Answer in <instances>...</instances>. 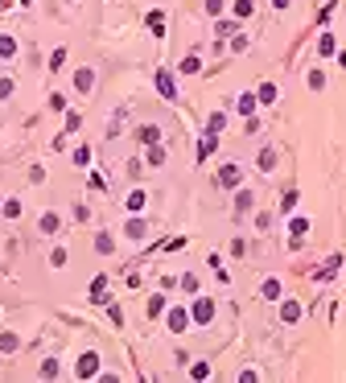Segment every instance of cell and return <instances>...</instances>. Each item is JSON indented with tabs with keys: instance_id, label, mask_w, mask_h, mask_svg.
Segmentation results:
<instances>
[{
	"instance_id": "25",
	"label": "cell",
	"mask_w": 346,
	"mask_h": 383,
	"mask_svg": "<svg viewBox=\"0 0 346 383\" xmlns=\"http://www.w3.org/2000/svg\"><path fill=\"white\" fill-rule=\"evenodd\" d=\"M293 206H297V189H289V194L280 198V210H293Z\"/></svg>"
},
{
	"instance_id": "6",
	"label": "cell",
	"mask_w": 346,
	"mask_h": 383,
	"mask_svg": "<svg viewBox=\"0 0 346 383\" xmlns=\"http://www.w3.org/2000/svg\"><path fill=\"white\" fill-rule=\"evenodd\" d=\"M297 317H301V305H297V301H285V305H280V322H289V326H293Z\"/></svg>"
},
{
	"instance_id": "7",
	"label": "cell",
	"mask_w": 346,
	"mask_h": 383,
	"mask_svg": "<svg viewBox=\"0 0 346 383\" xmlns=\"http://www.w3.org/2000/svg\"><path fill=\"white\" fill-rule=\"evenodd\" d=\"M218 181L223 185H239V165H223L218 169Z\"/></svg>"
},
{
	"instance_id": "30",
	"label": "cell",
	"mask_w": 346,
	"mask_h": 383,
	"mask_svg": "<svg viewBox=\"0 0 346 383\" xmlns=\"http://www.w3.org/2000/svg\"><path fill=\"white\" fill-rule=\"evenodd\" d=\"M91 161V148H74V165H87Z\"/></svg>"
},
{
	"instance_id": "17",
	"label": "cell",
	"mask_w": 346,
	"mask_h": 383,
	"mask_svg": "<svg viewBox=\"0 0 346 383\" xmlns=\"http://www.w3.org/2000/svg\"><path fill=\"white\" fill-rule=\"evenodd\" d=\"M144 198H148L144 189H132V194H128V210H140V206H144Z\"/></svg>"
},
{
	"instance_id": "9",
	"label": "cell",
	"mask_w": 346,
	"mask_h": 383,
	"mask_svg": "<svg viewBox=\"0 0 346 383\" xmlns=\"http://www.w3.org/2000/svg\"><path fill=\"white\" fill-rule=\"evenodd\" d=\"M124 231H128V239H144V235H148L144 218H132V222H128V227H124Z\"/></svg>"
},
{
	"instance_id": "32",
	"label": "cell",
	"mask_w": 346,
	"mask_h": 383,
	"mask_svg": "<svg viewBox=\"0 0 346 383\" xmlns=\"http://www.w3.org/2000/svg\"><path fill=\"white\" fill-rule=\"evenodd\" d=\"M42 375H46V379H54V375H58V363H54V359H46V367H42Z\"/></svg>"
},
{
	"instance_id": "36",
	"label": "cell",
	"mask_w": 346,
	"mask_h": 383,
	"mask_svg": "<svg viewBox=\"0 0 346 383\" xmlns=\"http://www.w3.org/2000/svg\"><path fill=\"white\" fill-rule=\"evenodd\" d=\"M0 9H5V5H0Z\"/></svg>"
},
{
	"instance_id": "21",
	"label": "cell",
	"mask_w": 346,
	"mask_h": 383,
	"mask_svg": "<svg viewBox=\"0 0 346 383\" xmlns=\"http://www.w3.org/2000/svg\"><path fill=\"white\" fill-rule=\"evenodd\" d=\"M289 231H293V239H301V235L309 231V222H305V218H293V222H289Z\"/></svg>"
},
{
	"instance_id": "34",
	"label": "cell",
	"mask_w": 346,
	"mask_h": 383,
	"mask_svg": "<svg viewBox=\"0 0 346 383\" xmlns=\"http://www.w3.org/2000/svg\"><path fill=\"white\" fill-rule=\"evenodd\" d=\"M206 13H214V17H218V13H223V0H206Z\"/></svg>"
},
{
	"instance_id": "35",
	"label": "cell",
	"mask_w": 346,
	"mask_h": 383,
	"mask_svg": "<svg viewBox=\"0 0 346 383\" xmlns=\"http://www.w3.org/2000/svg\"><path fill=\"white\" fill-rule=\"evenodd\" d=\"M272 5H276V9H285V5H289V0H272Z\"/></svg>"
},
{
	"instance_id": "29",
	"label": "cell",
	"mask_w": 346,
	"mask_h": 383,
	"mask_svg": "<svg viewBox=\"0 0 346 383\" xmlns=\"http://www.w3.org/2000/svg\"><path fill=\"white\" fill-rule=\"evenodd\" d=\"M62 62H66V50H54V58H50V66H54V70H62Z\"/></svg>"
},
{
	"instance_id": "18",
	"label": "cell",
	"mask_w": 346,
	"mask_h": 383,
	"mask_svg": "<svg viewBox=\"0 0 346 383\" xmlns=\"http://www.w3.org/2000/svg\"><path fill=\"white\" fill-rule=\"evenodd\" d=\"M148 165H165V148H161V144L148 148Z\"/></svg>"
},
{
	"instance_id": "13",
	"label": "cell",
	"mask_w": 346,
	"mask_h": 383,
	"mask_svg": "<svg viewBox=\"0 0 346 383\" xmlns=\"http://www.w3.org/2000/svg\"><path fill=\"white\" fill-rule=\"evenodd\" d=\"M243 116H251V111H256V95H239V103H235Z\"/></svg>"
},
{
	"instance_id": "12",
	"label": "cell",
	"mask_w": 346,
	"mask_h": 383,
	"mask_svg": "<svg viewBox=\"0 0 346 383\" xmlns=\"http://www.w3.org/2000/svg\"><path fill=\"white\" fill-rule=\"evenodd\" d=\"M198 70H202V62H198V54H190V58L181 62V74H198Z\"/></svg>"
},
{
	"instance_id": "28",
	"label": "cell",
	"mask_w": 346,
	"mask_h": 383,
	"mask_svg": "<svg viewBox=\"0 0 346 383\" xmlns=\"http://www.w3.org/2000/svg\"><path fill=\"white\" fill-rule=\"evenodd\" d=\"M235 206H239V210H247V206H251V194H247V189H239V194H235Z\"/></svg>"
},
{
	"instance_id": "10",
	"label": "cell",
	"mask_w": 346,
	"mask_h": 383,
	"mask_svg": "<svg viewBox=\"0 0 346 383\" xmlns=\"http://www.w3.org/2000/svg\"><path fill=\"white\" fill-rule=\"evenodd\" d=\"M140 140H144V144H157V140H161V128H157V124H144V128H140Z\"/></svg>"
},
{
	"instance_id": "26",
	"label": "cell",
	"mask_w": 346,
	"mask_h": 383,
	"mask_svg": "<svg viewBox=\"0 0 346 383\" xmlns=\"http://www.w3.org/2000/svg\"><path fill=\"white\" fill-rule=\"evenodd\" d=\"M161 309H165V297H152V301H148V317H157Z\"/></svg>"
},
{
	"instance_id": "23",
	"label": "cell",
	"mask_w": 346,
	"mask_h": 383,
	"mask_svg": "<svg viewBox=\"0 0 346 383\" xmlns=\"http://www.w3.org/2000/svg\"><path fill=\"white\" fill-rule=\"evenodd\" d=\"M251 9H256L251 0H235V17H251Z\"/></svg>"
},
{
	"instance_id": "31",
	"label": "cell",
	"mask_w": 346,
	"mask_h": 383,
	"mask_svg": "<svg viewBox=\"0 0 346 383\" xmlns=\"http://www.w3.org/2000/svg\"><path fill=\"white\" fill-rule=\"evenodd\" d=\"M318 50H322V54H334V37H330V33H326V37H322V42H318Z\"/></svg>"
},
{
	"instance_id": "27",
	"label": "cell",
	"mask_w": 346,
	"mask_h": 383,
	"mask_svg": "<svg viewBox=\"0 0 346 383\" xmlns=\"http://www.w3.org/2000/svg\"><path fill=\"white\" fill-rule=\"evenodd\" d=\"M0 350H17V334H0Z\"/></svg>"
},
{
	"instance_id": "1",
	"label": "cell",
	"mask_w": 346,
	"mask_h": 383,
	"mask_svg": "<svg viewBox=\"0 0 346 383\" xmlns=\"http://www.w3.org/2000/svg\"><path fill=\"white\" fill-rule=\"evenodd\" d=\"M91 375H99V355H83L79 359V379H91Z\"/></svg>"
},
{
	"instance_id": "5",
	"label": "cell",
	"mask_w": 346,
	"mask_h": 383,
	"mask_svg": "<svg viewBox=\"0 0 346 383\" xmlns=\"http://www.w3.org/2000/svg\"><path fill=\"white\" fill-rule=\"evenodd\" d=\"M74 87H79V91H91V87H95V70H91V66H83V70L74 74Z\"/></svg>"
},
{
	"instance_id": "16",
	"label": "cell",
	"mask_w": 346,
	"mask_h": 383,
	"mask_svg": "<svg viewBox=\"0 0 346 383\" xmlns=\"http://www.w3.org/2000/svg\"><path fill=\"white\" fill-rule=\"evenodd\" d=\"M260 169H264V173H268V169H276V152H272V148H264V152H260Z\"/></svg>"
},
{
	"instance_id": "24",
	"label": "cell",
	"mask_w": 346,
	"mask_h": 383,
	"mask_svg": "<svg viewBox=\"0 0 346 383\" xmlns=\"http://www.w3.org/2000/svg\"><path fill=\"white\" fill-rule=\"evenodd\" d=\"M309 87H313V91H322V87H326V74H322V70H313V74H309Z\"/></svg>"
},
{
	"instance_id": "14",
	"label": "cell",
	"mask_w": 346,
	"mask_h": 383,
	"mask_svg": "<svg viewBox=\"0 0 346 383\" xmlns=\"http://www.w3.org/2000/svg\"><path fill=\"white\" fill-rule=\"evenodd\" d=\"M256 99H260V103H276V87H272V83H264Z\"/></svg>"
},
{
	"instance_id": "8",
	"label": "cell",
	"mask_w": 346,
	"mask_h": 383,
	"mask_svg": "<svg viewBox=\"0 0 346 383\" xmlns=\"http://www.w3.org/2000/svg\"><path fill=\"white\" fill-rule=\"evenodd\" d=\"M214 144H218V132H206V136H202V144H198V161L214 152Z\"/></svg>"
},
{
	"instance_id": "33",
	"label": "cell",
	"mask_w": 346,
	"mask_h": 383,
	"mask_svg": "<svg viewBox=\"0 0 346 383\" xmlns=\"http://www.w3.org/2000/svg\"><path fill=\"white\" fill-rule=\"evenodd\" d=\"M13 95V79H0V99H9Z\"/></svg>"
},
{
	"instance_id": "22",
	"label": "cell",
	"mask_w": 346,
	"mask_h": 383,
	"mask_svg": "<svg viewBox=\"0 0 346 383\" xmlns=\"http://www.w3.org/2000/svg\"><path fill=\"white\" fill-rule=\"evenodd\" d=\"M264 297H268V301L280 297V280H264Z\"/></svg>"
},
{
	"instance_id": "3",
	"label": "cell",
	"mask_w": 346,
	"mask_h": 383,
	"mask_svg": "<svg viewBox=\"0 0 346 383\" xmlns=\"http://www.w3.org/2000/svg\"><path fill=\"white\" fill-rule=\"evenodd\" d=\"M157 91H161V99H177V87H173V79L165 70H157Z\"/></svg>"
},
{
	"instance_id": "4",
	"label": "cell",
	"mask_w": 346,
	"mask_h": 383,
	"mask_svg": "<svg viewBox=\"0 0 346 383\" xmlns=\"http://www.w3.org/2000/svg\"><path fill=\"white\" fill-rule=\"evenodd\" d=\"M185 326H190V313H185V309H173V313H169V330H173V334H181Z\"/></svg>"
},
{
	"instance_id": "2",
	"label": "cell",
	"mask_w": 346,
	"mask_h": 383,
	"mask_svg": "<svg viewBox=\"0 0 346 383\" xmlns=\"http://www.w3.org/2000/svg\"><path fill=\"white\" fill-rule=\"evenodd\" d=\"M190 317H194L198 326H206L210 317H214V305H210V301H194V309H190Z\"/></svg>"
},
{
	"instance_id": "19",
	"label": "cell",
	"mask_w": 346,
	"mask_h": 383,
	"mask_svg": "<svg viewBox=\"0 0 346 383\" xmlns=\"http://www.w3.org/2000/svg\"><path fill=\"white\" fill-rule=\"evenodd\" d=\"M148 29H152V33H165V17L161 13H148Z\"/></svg>"
},
{
	"instance_id": "11",
	"label": "cell",
	"mask_w": 346,
	"mask_h": 383,
	"mask_svg": "<svg viewBox=\"0 0 346 383\" xmlns=\"http://www.w3.org/2000/svg\"><path fill=\"white\" fill-rule=\"evenodd\" d=\"M58 227H62V218H58V214H42V231H46V235H54Z\"/></svg>"
},
{
	"instance_id": "20",
	"label": "cell",
	"mask_w": 346,
	"mask_h": 383,
	"mask_svg": "<svg viewBox=\"0 0 346 383\" xmlns=\"http://www.w3.org/2000/svg\"><path fill=\"white\" fill-rule=\"evenodd\" d=\"M206 128H210V132H223V128H227V116H223V111H214V116H210V124H206Z\"/></svg>"
},
{
	"instance_id": "15",
	"label": "cell",
	"mask_w": 346,
	"mask_h": 383,
	"mask_svg": "<svg viewBox=\"0 0 346 383\" xmlns=\"http://www.w3.org/2000/svg\"><path fill=\"white\" fill-rule=\"evenodd\" d=\"M13 54H17V42L5 33V37H0V58H13Z\"/></svg>"
}]
</instances>
